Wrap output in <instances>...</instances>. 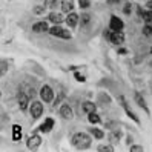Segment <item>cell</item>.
<instances>
[{"mask_svg":"<svg viewBox=\"0 0 152 152\" xmlns=\"http://www.w3.org/2000/svg\"><path fill=\"white\" fill-rule=\"evenodd\" d=\"M72 144L78 149H88L91 146V137L85 132H78L72 137Z\"/></svg>","mask_w":152,"mask_h":152,"instance_id":"6da1fadb","label":"cell"},{"mask_svg":"<svg viewBox=\"0 0 152 152\" xmlns=\"http://www.w3.org/2000/svg\"><path fill=\"white\" fill-rule=\"evenodd\" d=\"M49 34H51V36H55V37H60V39H65V40L71 39V32L61 29L60 26H52V28H49Z\"/></svg>","mask_w":152,"mask_h":152,"instance_id":"7a4b0ae2","label":"cell"},{"mask_svg":"<svg viewBox=\"0 0 152 152\" xmlns=\"http://www.w3.org/2000/svg\"><path fill=\"white\" fill-rule=\"evenodd\" d=\"M40 97H41V100H43V101L51 103L52 98H54V91H52V88L48 86V85H45L43 88L40 89Z\"/></svg>","mask_w":152,"mask_h":152,"instance_id":"3957f363","label":"cell"},{"mask_svg":"<svg viewBox=\"0 0 152 152\" xmlns=\"http://www.w3.org/2000/svg\"><path fill=\"white\" fill-rule=\"evenodd\" d=\"M106 39H109L114 45H121L124 41V36L121 31H112V32H106Z\"/></svg>","mask_w":152,"mask_h":152,"instance_id":"277c9868","label":"cell"},{"mask_svg":"<svg viewBox=\"0 0 152 152\" xmlns=\"http://www.w3.org/2000/svg\"><path fill=\"white\" fill-rule=\"evenodd\" d=\"M41 114H43V105L40 101H34L31 105V117L32 118H39Z\"/></svg>","mask_w":152,"mask_h":152,"instance_id":"5b68a950","label":"cell"},{"mask_svg":"<svg viewBox=\"0 0 152 152\" xmlns=\"http://www.w3.org/2000/svg\"><path fill=\"white\" fill-rule=\"evenodd\" d=\"M40 144H41V137L37 135V134H34L32 137H29V138H28V141H26V146L29 149H32V151L37 149Z\"/></svg>","mask_w":152,"mask_h":152,"instance_id":"8992f818","label":"cell"},{"mask_svg":"<svg viewBox=\"0 0 152 152\" xmlns=\"http://www.w3.org/2000/svg\"><path fill=\"white\" fill-rule=\"evenodd\" d=\"M123 26L124 23L121 22V20L118 17H111V22H109V28H111V31H121L123 29Z\"/></svg>","mask_w":152,"mask_h":152,"instance_id":"52a82bcc","label":"cell"},{"mask_svg":"<svg viewBox=\"0 0 152 152\" xmlns=\"http://www.w3.org/2000/svg\"><path fill=\"white\" fill-rule=\"evenodd\" d=\"M120 103H121V105H123V108H124V111H126V114L131 117V118H132L135 123H138V117L132 112V111H131V108L128 106V103H126V100H124V97L123 95H120Z\"/></svg>","mask_w":152,"mask_h":152,"instance_id":"ba28073f","label":"cell"},{"mask_svg":"<svg viewBox=\"0 0 152 152\" xmlns=\"http://www.w3.org/2000/svg\"><path fill=\"white\" fill-rule=\"evenodd\" d=\"M60 115L63 117L65 120H71L72 118V109L71 106H68V105H63L60 108Z\"/></svg>","mask_w":152,"mask_h":152,"instance_id":"9c48e42d","label":"cell"},{"mask_svg":"<svg viewBox=\"0 0 152 152\" xmlns=\"http://www.w3.org/2000/svg\"><path fill=\"white\" fill-rule=\"evenodd\" d=\"M28 101H29V98H28V95L23 94V92H20L19 94V106L22 111H26L28 109Z\"/></svg>","mask_w":152,"mask_h":152,"instance_id":"30bf717a","label":"cell"},{"mask_svg":"<svg viewBox=\"0 0 152 152\" xmlns=\"http://www.w3.org/2000/svg\"><path fill=\"white\" fill-rule=\"evenodd\" d=\"M135 100H137V103H138V106L143 108V111H144L146 114H149V108H148V105H146V101H144V98H143V97L138 94V92L135 94Z\"/></svg>","mask_w":152,"mask_h":152,"instance_id":"8fae6325","label":"cell"},{"mask_svg":"<svg viewBox=\"0 0 152 152\" xmlns=\"http://www.w3.org/2000/svg\"><path fill=\"white\" fill-rule=\"evenodd\" d=\"M52 126H54V120L52 118H46L45 123L40 126V131L41 132H49V131L52 129Z\"/></svg>","mask_w":152,"mask_h":152,"instance_id":"7c38bea8","label":"cell"},{"mask_svg":"<svg viewBox=\"0 0 152 152\" xmlns=\"http://www.w3.org/2000/svg\"><path fill=\"white\" fill-rule=\"evenodd\" d=\"M32 31L34 32H45V31H48V23L46 22H37L32 26Z\"/></svg>","mask_w":152,"mask_h":152,"instance_id":"4fadbf2b","label":"cell"},{"mask_svg":"<svg viewBox=\"0 0 152 152\" xmlns=\"http://www.w3.org/2000/svg\"><path fill=\"white\" fill-rule=\"evenodd\" d=\"M77 22H78V14H74V12L68 14V17H66L68 26H75V25H77Z\"/></svg>","mask_w":152,"mask_h":152,"instance_id":"5bb4252c","label":"cell"},{"mask_svg":"<svg viewBox=\"0 0 152 152\" xmlns=\"http://www.w3.org/2000/svg\"><path fill=\"white\" fill-rule=\"evenodd\" d=\"M20 138H22V129H20V126H17V124H14L12 126V140L19 141Z\"/></svg>","mask_w":152,"mask_h":152,"instance_id":"9a60e30c","label":"cell"},{"mask_svg":"<svg viewBox=\"0 0 152 152\" xmlns=\"http://www.w3.org/2000/svg\"><path fill=\"white\" fill-rule=\"evenodd\" d=\"M72 8H74L72 0H63V2H61V11L63 12H71Z\"/></svg>","mask_w":152,"mask_h":152,"instance_id":"2e32d148","label":"cell"},{"mask_svg":"<svg viewBox=\"0 0 152 152\" xmlns=\"http://www.w3.org/2000/svg\"><path fill=\"white\" fill-rule=\"evenodd\" d=\"M81 108H83V111L85 112H88V114H91V112H95V105L92 101H85L81 105Z\"/></svg>","mask_w":152,"mask_h":152,"instance_id":"e0dca14e","label":"cell"},{"mask_svg":"<svg viewBox=\"0 0 152 152\" xmlns=\"http://www.w3.org/2000/svg\"><path fill=\"white\" fill-rule=\"evenodd\" d=\"M49 20L52 23L59 25V23L63 22V16H61V14H57V12H52V14H49Z\"/></svg>","mask_w":152,"mask_h":152,"instance_id":"ac0fdd59","label":"cell"},{"mask_svg":"<svg viewBox=\"0 0 152 152\" xmlns=\"http://www.w3.org/2000/svg\"><path fill=\"white\" fill-rule=\"evenodd\" d=\"M91 135L94 137V138H97V140H101L103 137H105V132L103 131H100V129H91Z\"/></svg>","mask_w":152,"mask_h":152,"instance_id":"d6986e66","label":"cell"},{"mask_svg":"<svg viewBox=\"0 0 152 152\" xmlns=\"http://www.w3.org/2000/svg\"><path fill=\"white\" fill-rule=\"evenodd\" d=\"M141 17H143L144 22H146V25H152V11L141 12Z\"/></svg>","mask_w":152,"mask_h":152,"instance_id":"ffe728a7","label":"cell"},{"mask_svg":"<svg viewBox=\"0 0 152 152\" xmlns=\"http://www.w3.org/2000/svg\"><path fill=\"white\" fill-rule=\"evenodd\" d=\"M88 120L91 121V123H98L100 121V117L97 115L95 112H91V114H88Z\"/></svg>","mask_w":152,"mask_h":152,"instance_id":"44dd1931","label":"cell"},{"mask_svg":"<svg viewBox=\"0 0 152 152\" xmlns=\"http://www.w3.org/2000/svg\"><path fill=\"white\" fill-rule=\"evenodd\" d=\"M80 20H81V25H83V26H88V23H89V20H91V17H89L88 14H81Z\"/></svg>","mask_w":152,"mask_h":152,"instance_id":"7402d4cb","label":"cell"},{"mask_svg":"<svg viewBox=\"0 0 152 152\" xmlns=\"http://www.w3.org/2000/svg\"><path fill=\"white\" fill-rule=\"evenodd\" d=\"M143 34H144L146 37L152 36V26H151V25H146V26H144V28H143Z\"/></svg>","mask_w":152,"mask_h":152,"instance_id":"603a6c76","label":"cell"},{"mask_svg":"<svg viewBox=\"0 0 152 152\" xmlns=\"http://www.w3.org/2000/svg\"><path fill=\"white\" fill-rule=\"evenodd\" d=\"M78 5H80V8H83V9H86V8H89V0H80L78 2Z\"/></svg>","mask_w":152,"mask_h":152,"instance_id":"cb8c5ba5","label":"cell"},{"mask_svg":"<svg viewBox=\"0 0 152 152\" xmlns=\"http://www.w3.org/2000/svg\"><path fill=\"white\" fill-rule=\"evenodd\" d=\"M97 151H100V152H112V146H98V149Z\"/></svg>","mask_w":152,"mask_h":152,"instance_id":"d4e9b609","label":"cell"},{"mask_svg":"<svg viewBox=\"0 0 152 152\" xmlns=\"http://www.w3.org/2000/svg\"><path fill=\"white\" fill-rule=\"evenodd\" d=\"M141 151H143V148L138 146V144H134V146L131 148V152H141Z\"/></svg>","mask_w":152,"mask_h":152,"instance_id":"484cf974","label":"cell"},{"mask_svg":"<svg viewBox=\"0 0 152 152\" xmlns=\"http://www.w3.org/2000/svg\"><path fill=\"white\" fill-rule=\"evenodd\" d=\"M43 11H45V6H37V8H34V12H36L37 16H40Z\"/></svg>","mask_w":152,"mask_h":152,"instance_id":"4316f807","label":"cell"},{"mask_svg":"<svg viewBox=\"0 0 152 152\" xmlns=\"http://www.w3.org/2000/svg\"><path fill=\"white\" fill-rule=\"evenodd\" d=\"M55 2H57V0H46L45 6H54V5H55Z\"/></svg>","mask_w":152,"mask_h":152,"instance_id":"83f0119b","label":"cell"},{"mask_svg":"<svg viewBox=\"0 0 152 152\" xmlns=\"http://www.w3.org/2000/svg\"><path fill=\"white\" fill-rule=\"evenodd\" d=\"M75 78H77L78 81H85V77H83V75H80V74H75Z\"/></svg>","mask_w":152,"mask_h":152,"instance_id":"f1b7e54d","label":"cell"},{"mask_svg":"<svg viewBox=\"0 0 152 152\" xmlns=\"http://www.w3.org/2000/svg\"><path fill=\"white\" fill-rule=\"evenodd\" d=\"M124 12H126V14L131 12V5H126V6H124Z\"/></svg>","mask_w":152,"mask_h":152,"instance_id":"f546056e","label":"cell"},{"mask_svg":"<svg viewBox=\"0 0 152 152\" xmlns=\"http://www.w3.org/2000/svg\"><path fill=\"white\" fill-rule=\"evenodd\" d=\"M108 3L109 5H115V3H118V0H108Z\"/></svg>","mask_w":152,"mask_h":152,"instance_id":"4dcf8cb0","label":"cell"},{"mask_svg":"<svg viewBox=\"0 0 152 152\" xmlns=\"http://www.w3.org/2000/svg\"><path fill=\"white\" fill-rule=\"evenodd\" d=\"M148 8L152 9V0H151V2H148Z\"/></svg>","mask_w":152,"mask_h":152,"instance_id":"1f68e13d","label":"cell"},{"mask_svg":"<svg viewBox=\"0 0 152 152\" xmlns=\"http://www.w3.org/2000/svg\"><path fill=\"white\" fill-rule=\"evenodd\" d=\"M151 52H152V48H151Z\"/></svg>","mask_w":152,"mask_h":152,"instance_id":"d6a6232c","label":"cell"}]
</instances>
